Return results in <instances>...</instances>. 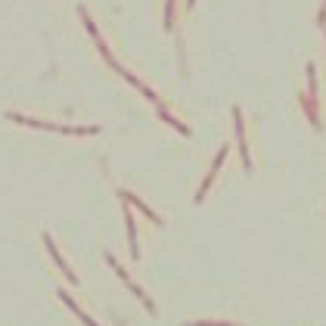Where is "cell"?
<instances>
[{
	"mask_svg": "<svg viewBox=\"0 0 326 326\" xmlns=\"http://www.w3.org/2000/svg\"><path fill=\"white\" fill-rule=\"evenodd\" d=\"M44 242H47V249H50V255H53V261L59 264V270H62V273H65V276H68L72 283H78V280H75V273H72V270L65 267V261H62V255L56 252V246H53V239H50V236H44Z\"/></svg>",
	"mask_w": 326,
	"mask_h": 326,
	"instance_id": "cell-1",
	"label": "cell"
},
{
	"mask_svg": "<svg viewBox=\"0 0 326 326\" xmlns=\"http://www.w3.org/2000/svg\"><path fill=\"white\" fill-rule=\"evenodd\" d=\"M59 295H62V301H65V305H68V308H72V311H75V314H78L81 320H84L87 326H100V323H97V320H90V317H87L84 311H78V308H75V301H72V295H65V292H59Z\"/></svg>",
	"mask_w": 326,
	"mask_h": 326,
	"instance_id": "cell-2",
	"label": "cell"
}]
</instances>
